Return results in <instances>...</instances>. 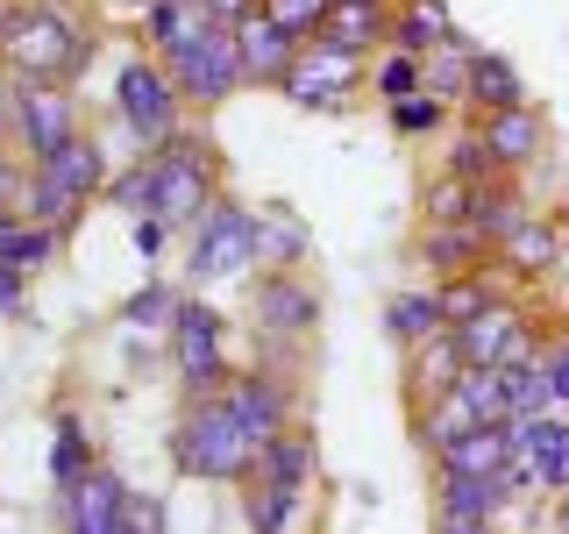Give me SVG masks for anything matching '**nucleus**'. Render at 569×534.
<instances>
[{
    "instance_id": "5",
    "label": "nucleus",
    "mask_w": 569,
    "mask_h": 534,
    "mask_svg": "<svg viewBox=\"0 0 569 534\" xmlns=\"http://www.w3.org/2000/svg\"><path fill=\"white\" fill-rule=\"evenodd\" d=\"M157 214H164L171 228H192L200 214L213 207V192H221V150H213V136L200 121H186L171 142H157Z\"/></svg>"
},
{
    "instance_id": "14",
    "label": "nucleus",
    "mask_w": 569,
    "mask_h": 534,
    "mask_svg": "<svg viewBox=\"0 0 569 534\" xmlns=\"http://www.w3.org/2000/svg\"><path fill=\"white\" fill-rule=\"evenodd\" d=\"M470 129L485 136L491 165L498 171H533L548 150V115L533 100H512V107H491V115H470Z\"/></svg>"
},
{
    "instance_id": "1",
    "label": "nucleus",
    "mask_w": 569,
    "mask_h": 534,
    "mask_svg": "<svg viewBox=\"0 0 569 534\" xmlns=\"http://www.w3.org/2000/svg\"><path fill=\"white\" fill-rule=\"evenodd\" d=\"M93 58H100L93 0H0V65L14 79L79 86Z\"/></svg>"
},
{
    "instance_id": "2",
    "label": "nucleus",
    "mask_w": 569,
    "mask_h": 534,
    "mask_svg": "<svg viewBox=\"0 0 569 534\" xmlns=\"http://www.w3.org/2000/svg\"><path fill=\"white\" fill-rule=\"evenodd\" d=\"M171 471L200 485H242L257 471V435L228 406V392H186L171 421Z\"/></svg>"
},
{
    "instance_id": "29",
    "label": "nucleus",
    "mask_w": 569,
    "mask_h": 534,
    "mask_svg": "<svg viewBox=\"0 0 569 534\" xmlns=\"http://www.w3.org/2000/svg\"><path fill=\"white\" fill-rule=\"evenodd\" d=\"M435 328H449V314H441V285H406V293L385 299V335H391L399 349L427 343Z\"/></svg>"
},
{
    "instance_id": "41",
    "label": "nucleus",
    "mask_w": 569,
    "mask_h": 534,
    "mask_svg": "<svg viewBox=\"0 0 569 534\" xmlns=\"http://www.w3.org/2000/svg\"><path fill=\"white\" fill-rule=\"evenodd\" d=\"M385 121H391V136H441V129H449V100H435V93H406V100H391V107H385Z\"/></svg>"
},
{
    "instance_id": "52",
    "label": "nucleus",
    "mask_w": 569,
    "mask_h": 534,
    "mask_svg": "<svg viewBox=\"0 0 569 534\" xmlns=\"http://www.w3.org/2000/svg\"><path fill=\"white\" fill-rule=\"evenodd\" d=\"M548 527H562V534H569V485L556 492V513H548Z\"/></svg>"
},
{
    "instance_id": "39",
    "label": "nucleus",
    "mask_w": 569,
    "mask_h": 534,
    "mask_svg": "<svg viewBox=\"0 0 569 534\" xmlns=\"http://www.w3.org/2000/svg\"><path fill=\"white\" fill-rule=\"evenodd\" d=\"M470 207H477V186L470 178H456V171H427V186H420V221H470Z\"/></svg>"
},
{
    "instance_id": "36",
    "label": "nucleus",
    "mask_w": 569,
    "mask_h": 534,
    "mask_svg": "<svg viewBox=\"0 0 569 534\" xmlns=\"http://www.w3.org/2000/svg\"><path fill=\"white\" fill-rule=\"evenodd\" d=\"M363 93H378V107L406 100V93H420V50H406V43H378V50H370V65H363Z\"/></svg>"
},
{
    "instance_id": "27",
    "label": "nucleus",
    "mask_w": 569,
    "mask_h": 534,
    "mask_svg": "<svg viewBox=\"0 0 569 534\" xmlns=\"http://www.w3.org/2000/svg\"><path fill=\"white\" fill-rule=\"evenodd\" d=\"M36 165H43L50 178H64V186L79 192V200H100V192H107V178H114V171H107V150H100V136H93V129H79V136L64 142V150L36 157Z\"/></svg>"
},
{
    "instance_id": "11",
    "label": "nucleus",
    "mask_w": 569,
    "mask_h": 534,
    "mask_svg": "<svg viewBox=\"0 0 569 534\" xmlns=\"http://www.w3.org/2000/svg\"><path fill=\"white\" fill-rule=\"evenodd\" d=\"M86 121H79V93L58 79H14V150L29 157H50V150H64L71 136H79Z\"/></svg>"
},
{
    "instance_id": "10",
    "label": "nucleus",
    "mask_w": 569,
    "mask_h": 534,
    "mask_svg": "<svg viewBox=\"0 0 569 534\" xmlns=\"http://www.w3.org/2000/svg\"><path fill=\"white\" fill-rule=\"evenodd\" d=\"M171 79H178V93H186L192 115H213V107H228L242 93V43H236V22H213L192 50H178L171 58Z\"/></svg>"
},
{
    "instance_id": "37",
    "label": "nucleus",
    "mask_w": 569,
    "mask_h": 534,
    "mask_svg": "<svg viewBox=\"0 0 569 534\" xmlns=\"http://www.w3.org/2000/svg\"><path fill=\"white\" fill-rule=\"evenodd\" d=\"M0 257H8V264H22V271L36 278V271H50V264L64 257V228L29 221V214H22V221H14L8 236H0Z\"/></svg>"
},
{
    "instance_id": "34",
    "label": "nucleus",
    "mask_w": 569,
    "mask_h": 534,
    "mask_svg": "<svg viewBox=\"0 0 569 534\" xmlns=\"http://www.w3.org/2000/svg\"><path fill=\"white\" fill-rule=\"evenodd\" d=\"M320 36H335V43H349V50H378L391 36V0H335Z\"/></svg>"
},
{
    "instance_id": "40",
    "label": "nucleus",
    "mask_w": 569,
    "mask_h": 534,
    "mask_svg": "<svg viewBox=\"0 0 569 534\" xmlns=\"http://www.w3.org/2000/svg\"><path fill=\"white\" fill-rule=\"evenodd\" d=\"M178 285H164V278H150V285H136L129 299H121V314L114 320H129V328H171V314H178Z\"/></svg>"
},
{
    "instance_id": "33",
    "label": "nucleus",
    "mask_w": 569,
    "mask_h": 534,
    "mask_svg": "<svg viewBox=\"0 0 569 534\" xmlns=\"http://www.w3.org/2000/svg\"><path fill=\"white\" fill-rule=\"evenodd\" d=\"M307 221H299L284 200L257 207V271H271V264H307Z\"/></svg>"
},
{
    "instance_id": "31",
    "label": "nucleus",
    "mask_w": 569,
    "mask_h": 534,
    "mask_svg": "<svg viewBox=\"0 0 569 534\" xmlns=\"http://www.w3.org/2000/svg\"><path fill=\"white\" fill-rule=\"evenodd\" d=\"M93 435H86V421L71 414V406H58V414H50V485L58 492H71L79 485L86 471H93Z\"/></svg>"
},
{
    "instance_id": "8",
    "label": "nucleus",
    "mask_w": 569,
    "mask_h": 534,
    "mask_svg": "<svg viewBox=\"0 0 569 534\" xmlns=\"http://www.w3.org/2000/svg\"><path fill=\"white\" fill-rule=\"evenodd\" d=\"M249 328H257L263 343H284V349L313 343V328H320L313 278L299 271V264H271V271H257V278H249Z\"/></svg>"
},
{
    "instance_id": "3",
    "label": "nucleus",
    "mask_w": 569,
    "mask_h": 534,
    "mask_svg": "<svg viewBox=\"0 0 569 534\" xmlns=\"http://www.w3.org/2000/svg\"><path fill=\"white\" fill-rule=\"evenodd\" d=\"M114 121L129 129L136 150H157V142H171V136L192 121V107H186V93H178L171 65L150 58L142 43L114 65Z\"/></svg>"
},
{
    "instance_id": "9",
    "label": "nucleus",
    "mask_w": 569,
    "mask_h": 534,
    "mask_svg": "<svg viewBox=\"0 0 569 534\" xmlns=\"http://www.w3.org/2000/svg\"><path fill=\"white\" fill-rule=\"evenodd\" d=\"M456 343H462V364H527V356H541L548 328L520 293H506V299H491L485 314L456 320Z\"/></svg>"
},
{
    "instance_id": "48",
    "label": "nucleus",
    "mask_w": 569,
    "mask_h": 534,
    "mask_svg": "<svg viewBox=\"0 0 569 534\" xmlns=\"http://www.w3.org/2000/svg\"><path fill=\"white\" fill-rule=\"evenodd\" d=\"M164 521H171V506H164L157 492H129V527H136V534H157Z\"/></svg>"
},
{
    "instance_id": "45",
    "label": "nucleus",
    "mask_w": 569,
    "mask_h": 534,
    "mask_svg": "<svg viewBox=\"0 0 569 534\" xmlns=\"http://www.w3.org/2000/svg\"><path fill=\"white\" fill-rule=\"evenodd\" d=\"M541 370H548V399L569 406V328H548V343H541Z\"/></svg>"
},
{
    "instance_id": "44",
    "label": "nucleus",
    "mask_w": 569,
    "mask_h": 534,
    "mask_svg": "<svg viewBox=\"0 0 569 534\" xmlns=\"http://www.w3.org/2000/svg\"><path fill=\"white\" fill-rule=\"evenodd\" d=\"M328 8H335V0H263V14H271V22H284L292 36H320Z\"/></svg>"
},
{
    "instance_id": "22",
    "label": "nucleus",
    "mask_w": 569,
    "mask_h": 534,
    "mask_svg": "<svg viewBox=\"0 0 569 534\" xmlns=\"http://www.w3.org/2000/svg\"><path fill=\"white\" fill-rule=\"evenodd\" d=\"M533 214V200H527V186H520V171H491L485 186H477V207H470V221H477V236H485L491 249L512 236Z\"/></svg>"
},
{
    "instance_id": "55",
    "label": "nucleus",
    "mask_w": 569,
    "mask_h": 534,
    "mask_svg": "<svg viewBox=\"0 0 569 534\" xmlns=\"http://www.w3.org/2000/svg\"><path fill=\"white\" fill-rule=\"evenodd\" d=\"M93 8H100V0H93Z\"/></svg>"
},
{
    "instance_id": "13",
    "label": "nucleus",
    "mask_w": 569,
    "mask_h": 534,
    "mask_svg": "<svg viewBox=\"0 0 569 534\" xmlns=\"http://www.w3.org/2000/svg\"><path fill=\"white\" fill-rule=\"evenodd\" d=\"M520 506V492L506 477H477V471H435V527H498Z\"/></svg>"
},
{
    "instance_id": "32",
    "label": "nucleus",
    "mask_w": 569,
    "mask_h": 534,
    "mask_svg": "<svg viewBox=\"0 0 569 534\" xmlns=\"http://www.w3.org/2000/svg\"><path fill=\"white\" fill-rule=\"evenodd\" d=\"M456 36V8L449 0H391V36L385 43H406V50H435Z\"/></svg>"
},
{
    "instance_id": "7",
    "label": "nucleus",
    "mask_w": 569,
    "mask_h": 534,
    "mask_svg": "<svg viewBox=\"0 0 569 534\" xmlns=\"http://www.w3.org/2000/svg\"><path fill=\"white\" fill-rule=\"evenodd\" d=\"M164 343H171L178 399H186V392H221V385H228V370H236V364H228V320L213 314L200 293L178 299V314H171Z\"/></svg>"
},
{
    "instance_id": "35",
    "label": "nucleus",
    "mask_w": 569,
    "mask_h": 534,
    "mask_svg": "<svg viewBox=\"0 0 569 534\" xmlns=\"http://www.w3.org/2000/svg\"><path fill=\"white\" fill-rule=\"evenodd\" d=\"M470 36H449V43H435V50H420V93H435V100H449L462 107V86H470Z\"/></svg>"
},
{
    "instance_id": "25",
    "label": "nucleus",
    "mask_w": 569,
    "mask_h": 534,
    "mask_svg": "<svg viewBox=\"0 0 569 534\" xmlns=\"http://www.w3.org/2000/svg\"><path fill=\"white\" fill-rule=\"evenodd\" d=\"M512 100H527L520 65H512L506 50H485V43H477L470 50V86H462V107H470V115H491V107H512Z\"/></svg>"
},
{
    "instance_id": "51",
    "label": "nucleus",
    "mask_w": 569,
    "mask_h": 534,
    "mask_svg": "<svg viewBox=\"0 0 569 534\" xmlns=\"http://www.w3.org/2000/svg\"><path fill=\"white\" fill-rule=\"evenodd\" d=\"M0 121L14 129V71H8V65H0Z\"/></svg>"
},
{
    "instance_id": "17",
    "label": "nucleus",
    "mask_w": 569,
    "mask_h": 534,
    "mask_svg": "<svg viewBox=\"0 0 569 534\" xmlns=\"http://www.w3.org/2000/svg\"><path fill=\"white\" fill-rule=\"evenodd\" d=\"M485 257H491V243L477 236V221H420L413 228V264L427 278H456Z\"/></svg>"
},
{
    "instance_id": "16",
    "label": "nucleus",
    "mask_w": 569,
    "mask_h": 534,
    "mask_svg": "<svg viewBox=\"0 0 569 534\" xmlns=\"http://www.w3.org/2000/svg\"><path fill=\"white\" fill-rule=\"evenodd\" d=\"M512 442L527 449L541 492H562L569 485V406H548V414H512Z\"/></svg>"
},
{
    "instance_id": "43",
    "label": "nucleus",
    "mask_w": 569,
    "mask_h": 534,
    "mask_svg": "<svg viewBox=\"0 0 569 534\" xmlns=\"http://www.w3.org/2000/svg\"><path fill=\"white\" fill-rule=\"evenodd\" d=\"M441 171H456V178H470V186H485L498 165H491V150H485V136H477V129H456L449 142H441Z\"/></svg>"
},
{
    "instance_id": "19",
    "label": "nucleus",
    "mask_w": 569,
    "mask_h": 534,
    "mask_svg": "<svg viewBox=\"0 0 569 534\" xmlns=\"http://www.w3.org/2000/svg\"><path fill=\"white\" fill-rule=\"evenodd\" d=\"M207 29H213V22H207L200 0H157V8L136 14V43L150 50V58H164V65L178 58V50H192Z\"/></svg>"
},
{
    "instance_id": "53",
    "label": "nucleus",
    "mask_w": 569,
    "mask_h": 534,
    "mask_svg": "<svg viewBox=\"0 0 569 534\" xmlns=\"http://www.w3.org/2000/svg\"><path fill=\"white\" fill-rule=\"evenodd\" d=\"M14 221H22V214H14V200H0V236H8Z\"/></svg>"
},
{
    "instance_id": "42",
    "label": "nucleus",
    "mask_w": 569,
    "mask_h": 534,
    "mask_svg": "<svg viewBox=\"0 0 569 534\" xmlns=\"http://www.w3.org/2000/svg\"><path fill=\"white\" fill-rule=\"evenodd\" d=\"M506 370V399H512V414H548V370H541V356H527V364H498Z\"/></svg>"
},
{
    "instance_id": "38",
    "label": "nucleus",
    "mask_w": 569,
    "mask_h": 534,
    "mask_svg": "<svg viewBox=\"0 0 569 534\" xmlns=\"http://www.w3.org/2000/svg\"><path fill=\"white\" fill-rule=\"evenodd\" d=\"M100 200L114 207V214H157V157L136 150V165H121L114 178H107Z\"/></svg>"
},
{
    "instance_id": "47",
    "label": "nucleus",
    "mask_w": 569,
    "mask_h": 534,
    "mask_svg": "<svg viewBox=\"0 0 569 534\" xmlns=\"http://www.w3.org/2000/svg\"><path fill=\"white\" fill-rule=\"evenodd\" d=\"M129 236H136V249H142V257H164L178 228L164 221V214H129Z\"/></svg>"
},
{
    "instance_id": "28",
    "label": "nucleus",
    "mask_w": 569,
    "mask_h": 534,
    "mask_svg": "<svg viewBox=\"0 0 569 534\" xmlns=\"http://www.w3.org/2000/svg\"><path fill=\"white\" fill-rule=\"evenodd\" d=\"M93 207V200H79V192L64 186V178H50L43 165H29L22 171V192H14V214H29V221H50V228H79V214Z\"/></svg>"
},
{
    "instance_id": "15",
    "label": "nucleus",
    "mask_w": 569,
    "mask_h": 534,
    "mask_svg": "<svg viewBox=\"0 0 569 534\" xmlns=\"http://www.w3.org/2000/svg\"><path fill=\"white\" fill-rule=\"evenodd\" d=\"M64 498V527L79 534H129V485H121V471H107V463H93V471L79 477Z\"/></svg>"
},
{
    "instance_id": "30",
    "label": "nucleus",
    "mask_w": 569,
    "mask_h": 534,
    "mask_svg": "<svg viewBox=\"0 0 569 534\" xmlns=\"http://www.w3.org/2000/svg\"><path fill=\"white\" fill-rule=\"evenodd\" d=\"M498 257H506L520 278H548V271L562 264V228L548 221V214H527V221L512 228L506 243H498Z\"/></svg>"
},
{
    "instance_id": "54",
    "label": "nucleus",
    "mask_w": 569,
    "mask_h": 534,
    "mask_svg": "<svg viewBox=\"0 0 569 534\" xmlns=\"http://www.w3.org/2000/svg\"><path fill=\"white\" fill-rule=\"evenodd\" d=\"M8 142H14V129H8V121H0V150H8Z\"/></svg>"
},
{
    "instance_id": "12",
    "label": "nucleus",
    "mask_w": 569,
    "mask_h": 534,
    "mask_svg": "<svg viewBox=\"0 0 569 534\" xmlns=\"http://www.w3.org/2000/svg\"><path fill=\"white\" fill-rule=\"evenodd\" d=\"M228 406L242 414V427L257 435V449L271 435H284V427L299 421V378H284L278 364H257V370H228Z\"/></svg>"
},
{
    "instance_id": "21",
    "label": "nucleus",
    "mask_w": 569,
    "mask_h": 534,
    "mask_svg": "<svg viewBox=\"0 0 569 534\" xmlns=\"http://www.w3.org/2000/svg\"><path fill=\"white\" fill-rule=\"evenodd\" d=\"M512 427L506 421H477L470 435H456L449 449L435 456V471H477V477H506V463H512Z\"/></svg>"
},
{
    "instance_id": "24",
    "label": "nucleus",
    "mask_w": 569,
    "mask_h": 534,
    "mask_svg": "<svg viewBox=\"0 0 569 534\" xmlns=\"http://www.w3.org/2000/svg\"><path fill=\"white\" fill-rule=\"evenodd\" d=\"M462 378V343L456 328H435L427 343L406 349V399H435V392H449Z\"/></svg>"
},
{
    "instance_id": "49",
    "label": "nucleus",
    "mask_w": 569,
    "mask_h": 534,
    "mask_svg": "<svg viewBox=\"0 0 569 534\" xmlns=\"http://www.w3.org/2000/svg\"><path fill=\"white\" fill-rule=\"evenodd\" d=\"M207 8V22H242V14H257L263 0H200Z\"/></svg>"
},
{
    "instance_id": "46",
    "label": "nucleus",
    "mask_w": 569,
    "mask_h": 534,
    "mask_svg": "<svg viewBox=\"0 0 569 534\" xmlns=\"http://www.w3.org/2000/svg\"><path fill=\"white\" fill-rule=\"evenodd\" d=\"M22 314H29V271L0 257V320H22Z\"/></svg>"
},
{
    "instance_id": "6",
    "label": "nucleus",
    "mask_w": 569,
    "mask_h": 534,
    "mask_svg": "<svg viewBox=\"0 0 569 534\" xmlns=\"http://www.w3.org/2000/svg\"><path fill=\"white\" fill-rule=\"evenodd\" d=\"M363 65H370V50H349V43H335V36H307L299 58L284 65L278 93L292 107H307V115H342V107L363 93Z\"/></svg>"
},
{
    "instance_id": "18",
    "label": "nucleus",
    "mask_w": 569,
    "mask_h": 534,
    "mask_svg": "<svg viewBox=\"0 0 569 534\" xmlns=\"http://www.w3.org/2000/svg\"><path fill=\"white\" fill-rule=\"evenodd\" d=\"M236 43H242V79L249 86H278L284 79V65L299 58V43H307V36H292L284 22H271V14H242L236 22Z\"/></svg>"
},
{
    "instance_id": "26",
    "label": "nucleus",
    "mask_w": 569,
    "mask_h": 534,
    "mask_svg": "<svg viewBox=\"0 0 569 534\" xmlns=\"http://www.w3.org/2000/svg\"><path fill=\"white\" fill-rule=\"evenodd\" d=\"M257 477H284V485L313 492V477H320V442H313V427L292 421L284 435L263 442V449H257Z\"/></svg>"
},
{
    "instance_id": "20",
    "label": "nucleus",
    "mask_w": 569,
    "mask_h": 534,
    "mask_svg": "<svg viewBox=\"0 0 569 534\" xmlns=\"http://www.w3.org/2000/svg\"><path fill=\"white\" fill-rule=\"evenodd\" d=\"M406 406H413V449H420L427 463L449 449L456 435H470V427H477V406L462 399V385L435 392V399H406Z\"/></svg>"
},
{
    "instance_id": "4",
    "label": "nucleus",
    "mask_w": 569,
    "mask_h": 534,
    "mask_svg": "<svg viewBox=\"0 0 569 534\" xmlns=\"http://www.w3.org/2000/svg\"><path fill=\"white\" fill-rule=\"evenodd\" d=\"M242 271H257V207L236 192H213V207L186 228V285L207 293V285Z\"/></svg>"
},
{
    "instance_id": "23",
    "label": "nucleus",
    "mask_w": 569,
    "mask_h": 534,
    "mask_svg": "<svg viewBox=\"0 0 569 534\" xmlns=\"http://www.w3.org/2000/svg\"><path fill=\"white\" fill-rule=\"evenodd\" d=\"M236 492H242V521L257 534H284V527L307 521V492L284 485V477H257V471H249Z\"/></svg>"
},
{
    "instance_id": "50",
    "label": "nucleus",
    "mask_w": 569,
    "mask_h": 534,
    "mask_svg": "<svg viewBox=\"0 0 569 534\" xmlns=\"http://www.w3.org/2000/svg\"><path fill=\"white\" fill-rule=\"evenodd\" d=\"M22 171H29V157L0 150V200H14V192H22Z\"/></svg>"
}]
</instances>
